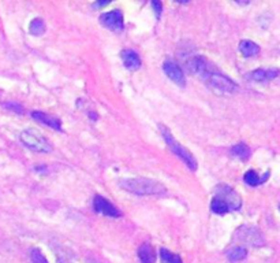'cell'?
<instances>
[{"label":"cell","instance_id":"obj_1","mask_svg":"<svg viewBox=\"0 0 280 263\" xmlns=\"http://www.w3.org/2000/svg\"><path fill=\"white\" fill-rule=\"evenodd\" d=\"M119 185L122 189L138 196H160L165 195L167 192V189L162 182L147 178V177L122 178L119 181Z\"/></svg>","mask_w":280,"mask_h":263},{"label":"cell","instance_id":"obj_12","mask_svg":"<svg viewBox=\"0 0 280 263\" xmlns=\"http://www.w3.org/2000/svg\"><path fill=\"white\" fill-rule=\"evenodd\" d=\"M32 117L33 120H36L37 122L43 123V125H47L49 128L55 129L58 132H62V121L56 117H52L49 114L43 113V111H33L32 113Z\"/></svg>","mask_w":280,"mask_h":263},{"label":"cell","instance_id":"obj_15","mask_svg":"<svg viewBox=\"0 0 280 263\" xmlns=\"http://www.w3.org/2000/svg\"><path fill=\"white\" fill-rule=\"evenodd\" d=\"M138 258H140L141 263H155L156 262L155 248H153L149 243H144L140 248H138Z\"/></svg>","mask_w":280,"mask_h":263},{"label":"cell","instance_id":"obj_19","mask_svg":"<svg viewBox=\"0 0 280 263\" xmlns=\"http://www.w3.org/2000/svg\"><path fill=\"white\" fill-rule=\"evenodd\" d=\"M45 22L41 18H34L29 25V33L33 36H43L45 33Z\"/></svg>","mask_w":280,"mask_h":263},{"label":"cell","instance_id":"obj_7","mask_svg":"<svg viewBox=\"0 0 280 263\" xmlns=\"http://www.w3.org/2000/svg\"><path fill=\"white\" fill-rule=\"evenodd\" d=\"M235 236L238 240L242 241L245 244H249L251 247H263L265 244V240L263 237V233L256 226L244 225L239 229H236Z\"/></svg>","mask_w":280,"mask_h":263},{"label":"cell","instance_id":"obj_10","mask_svg":"<svg viewBox=\"0 0 280 263\" xmlns=\"http://www.w3.org/2000/svg\"><path fill=\"white\" fill-rule=\"evenodd\" d=\"M163 70H164L165 75L170 78L172 83L179 85L181 88L186 87V77H184L183 74V70H182V68L178 65L177 62H174V60H165V62L163 63Z\"/></svg>","mask_w":280,"mask_h":263},{"label":"cell","instance_id":"obj_3","mask_svg":"<svg viewBox=\"0 0 280 263\" xmlns=\"http://www.w3.org/2000/svg\"><path fill=\"white\" fill-rule=\"evenodd\" d=\"M21 141L25 147H28L29 150L36 151V152H41V154H47L51 152L52 145L48 141V139L40 135L36 129H26L23 130L21 136H19Z\"/></svg>","mask_w":280,"mask_h":263},{"label":"cell","instance_id":"obj_13","mask_svg":"<svg viewBox=\"0 0 280 263\" xmlns=\"http://www.w3.org/2000/svg\"><path fill=\"white\" fill-rule=\"evenodd\" d=\"M122 62L129 70H138L141 68V58L134 50H123L120 53Z\"/></svg>","mask_w":280,"mask_h":263},{"label":"cell","instance_id":"obj_5","mask_svg":"<svg viewBox=\"0 0 280 263\" xmlns=\"http://www.w3.org/2000/svg\"><path fill=\"white\" fill-rule=\"evenodd\" d=\"M214 197L220 200L223 204H226L230 211H238L241 210V207H242V199H241L239 193L227 184L216 185Z\"/></svg>","mask_w":280,"mask_h":263},{"label":"cell","instance_id":"obj_17","mask_svg":"<svg viewBox=\"0 0 280 263\" xmlns=\"http://www.w3.org/2000/svg\"><path fill=\"white\" fill-rule=\"evenodd\" d=\"M246 256H247V249L242 245H236V247H232L227 251V258H229L230 262H241Z\"/></svg>","mask_w":280,"mask_h":263},{"label":"cell","instance_id":"obj_26","mask_svg":"<svg viewBox=\"0 0 280 263\" xmlns=\"http://www.w3.org/2000/svg\"><path fill=\"white\" fill-rule=\"evenodd\" d=\"M279 211H280V204H279Z\"/></svg>","mask_w":280,"mask_h":263},{"label":"cell","instance_id":"obj_23","mask_svg":"<svg viewBox=\"0 0 280 263\" xmlns=\"http://www.w3.org/2000/svg\"><path fill=\"white\" fill-rule=\"evenodd\" d=\"M150 4H152V7H153V11H155L156 18H160V15H162V11H163L162 3H160V1H157V0H153Z\"/></svg>","mask_w":280,"mask_h":263},{"label":"cell","instance_id":"obj_25","mask_svg":"<svg viewBox=\"0 0 280 263\" xmlns=\"http://www.w3.org/2000/svg\"><path fill=\"white\" fill-rule=\"evenodd\" d=\"M58 261H59V263H73L71 261H68L65 255H63V258L60 255H58Z\"/></svg>","mask_w":280,"mask_h":263},{"label":"cell","instance_id":"obj_24","mask_svg":"<svg viewBox=\"0 0 280 263\" xmlns=\"http://www.w3.org/2000/svg\"><path fill=\"white\" fill-rule=\"evenodd\" d=\"M108 4H110V1H108V0H103V1H96V3H93V4H92V7L99 8V7H104V6H108Z\"/></svg>","mask_w":280,"mask_h":263},{"label":"cell","instance_id":"obj_11","mask_svg":"<svg viewBox=\"0 0 280 263\" xmlns=\"http://www.w3.org/2000/svg\"><path fill=\"white\" fill-rule=\"evenodd\" d=\"M279 69H257V70L250 71L247 74V78L251 81H257V83H265V81L275 80L276 77H279Z\"/></svg>","mask_w":280,"mask_h":263},{"label":"cell","instance_id":"obj_6","mask_svg":"<svg viewBox=\"0 0 280 263\" xmlns=\"http://www.w3.org/2000/svg\"><path fill=\"white\" fill-rule=\"evenodd\" d=\"M186 69L190 74H194L198 77L199 80H205V77L209 75L212 71L217 70V68L214 66L211 60H208L205 56L202 55H194L192 58L186 60Z\"/></svg>","mask_w":280,"mask_h":263},{"label":"cell","instance_id":"obj_9","mask_svg":"<svg viewBox=\"0 0 280 263\" xmlns=\"http://www.w3.org/2000/svg\"><path fill=\"white\" fill-rule=\"evenodd\" d=\"M93 209L99 214H103L105 217H111V218H119V217L123 215L122 211L119 210L118 207H115L105 197L100 195L95 196V199H93Z\"/></svg>","mask_w":280,"mask_h":263},{"label":"cell","instance_id":"obj_14","mask_svg":"<svg viewBox=\"0 0 280 263\" xmlns=\"http://www.w3.org/2000/svg\"><path fill=\"white\" fill-rule=\"evenodd\" d=\"M269 174H271V172H266V173L263 174V175H258L254 170H249V172L245 173L244 181L247 185H250V187H258V185H261V184H264V182L268 181Z\"/></svg>","mask_w":280,"mask_h":263},{"label":"cell","instance_id":"obj_18","mask_svg":"<svg viewBox=\"0 0 280 263\" xmlns=\"http://www.w3.org/2000/svg\"><path fill=\"white\" fill-rule=\"evenodd\" d=\"M231 154H232L235 158L241 159V160H247V159L250 158V148L247 147V144L238 143L235 144V145H232Z\"/></svg>","mask_w":280,"mask_h":263},{"label":"cell","instance_id":"obj_20","mask_svg":"<svg viewBox=\"0 0 280 263\" xmlns=\"http://www.w3.org/2000/svg\"><path fill=\"white\" fill-rule=\"evenodd\" d=\"M160 258H162V261L164 263H183L181 256L178 254H174V252H171V251L165 248L160 249Z\"/></svg>","mask_w":280,"mask_h":263},{"label":"cell","instance_id":"obj_16","mask_svg":"<svg viewBox=\"0 0 280 263\" xmlns=\"http://www.w3.org/2000/svg\"><path fill=\"white\" fill-rule=\"evenodd\" d=\"M239 51H241V53L244 56L250 58V56H256L260 53V47L254 41H251V40H242L239 43Z\"/></svg>","mask_w":280,"mask_h":263},{"label":"cell","instance_id":"obj_21","mask_svg":"<svg viewBox=\"0 0 280 263\" xmlns=\"http://www.w3.org/2000/svg\"><path fill=\"white\" fill-rule=\"evenodd\" d=\"M30 258H32V263H48L44 254L38 248H33L30 252Z\"/></svg>","mask_w":280,"mask_h":263},{"label":"cell","instance_id":"obj_22","mask_svg":"<svg viewBox=\"0 0 280 263\" xmlns=\"http://www.w3.org/2000/svg\"><path fill=\"white\" fill-rule=\"evenodd\" d=\"M4 107L6 108H8V110H11V111H15L16 114H23L25 111H23V107L22 105H16V103H4Z\"/></svg>","mask_w":280,"mask_h":263},{"label":"cell","instance_id":"obj_4","mask_svg":"<svg viewBox=\"0 0 280 263\" xmlns=\"http://www.w3.org/2000/svg\"><path fill=\"white\" fill-rule=\"evenodd\" d=\"M204 83L207 84L211 89L214 90V92H219V93H232V92L238 90V85H236L235 81H232L230 77L223 74L219 69L207 75Z\"/></svg>","mask_w":280,"mask_h":263},{"label":"cell","instance_id":"obj_8","mask_svg":"<svg viewBox=\"0 0 280 263\" xmlns=\"http://www.w3.org/2000/svg\"><path fill=\"white\" fill-rule=\"evenodd\" d=\"M100 23L104 28L112 30V32H122L125 29V22H123V13L120 10H112L108 13H103L99 18Z\"/></svg>","mask_w":280,"mask_h":263},{"label":"cell","instance_id":"obj_2","mask_svg":"<svg viewBox=\"0 0 280 263\" xmlns=\"http://www.w3.org/2000/svg\"><path fill=\"white\" fill-rule=\"evenodd\" d=\"M159 129H160V133H162L165 144H167L168 148L172 151V154H175L178 158L182 159L184 162V165L187 166L192 172H196V170L198 169V163H197V159L194 158V155H193L192 152L178 141L177 139L174 137V135H172V132H171L170 129L167 128L165 125L160 123Z\"/></svg>","mask_w":280,"mask_h":263}]
</instances>
